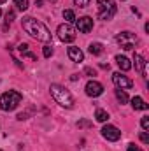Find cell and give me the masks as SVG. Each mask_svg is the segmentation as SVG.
Wrapping results in <instances>:
<instances>
[{"label": "cell", "instance_id": "23", "mask_svg": "<svg viewBox=\"0 0 149 151\" xmlns=\"http://www.w3.org/2000/svg\"><path fill=\"white\" fill-rule=\"evenodd\" d=\"M140 125H142L144 130H149V116H144V118L140 119Z\"/></svg>", "mask_w": 149, "mask_h": 151}, {"label": "cell", "instance_id": "2", "mask_svg": "<svg viewBox=\"0 0 149 151\" xmlns=\"http://www.w3.org/2000/svg\"><path fill=\"white\" fill-rule=\"evenodd\" d=\"M49 90H51L53 99H54L62 107H67V109H72V107H74V97L70 95L69 90H65V88L60 86V84H51Z\"/></svg>", "mask_w": 149, "mask_h": 151}, {"label": "cell", "instance_id": "20", "mask_svg": "<svg viewBox=\"0 0 149 151\" xmlns=\"http://www.w3.org/2000/svg\"><path fill=\"white\" fill-rule=\"evenodd\" d=\"M77 127L79 128H90V127H93V123L88 119H81V121H77Z\"/></svg>", "mask_w": 149, "mask_h": 151}, {"label": "cell", "instance_id": "18", "mask_svg": "<svg viewBox=\"0 0 149 151\" xmlns=\"http://www.w3.org/2000/svg\"><path fill=\"white\" fill-rule=\"evenodd\" d=\"M63 18H65V21H67V23H72V21H75V14H74V11H70V9L63 11Z\"/></svg>", "mask_w": 149, "mask_h": 151}, {"label": "cell", "instance_id": "19", "mask_svg": "<svg viewBox=\"0 0 149 151\" xmlns=\"http://www.w3.org/2000/svg\"><path fill=\"white\" fill-rule=\"evenodd\" d=\"M14 5H16L19 11H27V9H28V0H14Z\"/></svg>", "mask_w": 149, "mask_h": 151}, {"label": "cell", "instance_id": "17", "mask_svg": "<svg viewBox=\"0 0 149 151\" xmlns=\"http://www.w3.org/2000/svg\"><path fill=\"white\" fill-rule=\"evenodd\" d=\"M116 97H117V100H119L121 104H126V102H128V95H126L125 90H119V88H117V90H116Z\"/></svg>", "mask_w": 149, "mask_h": 151}, {"label": "cell", "instance_id": "28", "mask_svg": "<svg viewBox=\"0 0 149 151\" xmlns=\"http://www.w3.org/2000/svg\"><path fill=\"white\" fill-rule=\"evenodd\" d=\"M126 151H142L139 146H135V144H128V150Z\"/></svg>", "mask_w": 149, "mask_h": 151}, {"label": "cell", "instance_id": "31", "mask_svg": "<svg viewBox=\"0 0 149 151\" xmlns=\"http://www.w3.org/2000/svg\"><path fill=\"white\" fill-rule=\"evenodd\" d=\"M35 4H37V7H40L42 5V0H35Z\"/></svg>", "mask_w": 149, "mask_h": 151}, {"label": "cell", "instance_id": "15", "mask_svg": "<svg viewBox=\"0 0 149 151\" xmlns=\"http://www.w3.org/2000/svg\"><path fill=\"white\" fill-rule=\"evenodd\" d=\"M102 51H104V46L100 42H91L90 44V53L91 55H102Z\"/></svg>", "mask_w": 149, "mask_h": 151}, {"label": "cell", "instance_id": "14", "mask_svg": "<svg viewBox=\"0 0 149 151\" xmlns=\"http://www.w3.org/2000/svg\"><path fill=\"white\" fill-rule=\"evenodd\" d=\"M132 107H133L135 111H146L149 106L140 99V97H133V99H132Z\"/></svg>", "mask_w": 149, "mask_h": 151}, {"label": "cell", "instance_id": "33", "mask_svg": "<svg viewBox=\"0 0 149 151\" xmlns=\"http://www.w3.org/2000/svg\"><path fill=\"white\" fill-rule=\"evenodd\" d=\"M0 16H2V9H0Z\"/></svg>", "mask_w": 149, "mask_h": 151}, {"label": "cell", "instance_id": "35", "mask_svg": "<svg viewBox=\"0 0 149 151\" xmlns=\"http://www.w3.org/2000/svg\"><path fill=\"white\" fill-rule=\"evenodd\" d=\"M0 151H2V150H0Z\"/></svg>", "mask_w": 149, "mask_h": 151}, {"label": "cell", "instance_id": "12", "mask_svg": "<svg viewBox=\"0 0 149 151\" xmlns=\"http://www.w3.org/2000/svg\"><path fill=\"white\" fill-rule=\"evenodd\" d=\"M69 58L72 60V62H82L84 60V53L79 49V47H75V46H72V47H69Z\"/></svg>", "mask_w": 149, "mask_h": 151}, {"label": "cell", "instance_id": "21", "mask_svg": "<svg viewBox=\"0 0 149 151\" xmlns=\"http://www.w3.org/2000/svg\"><path fill=\"white\" fill-rule=\"evenodd\" d=\"M42 53H44V56H46V58H49V56L53 55V47H51V46L47 44V46H44V49H42Z\"/></svg>", "mask_w": 149, "mask_h": 151}, {"label": "cell", "instance_id": "9", "mask_svg": "<svg viewBox=\"0 0 149 151\" xmlns=\"http://www.w3.org/2000/svg\"><path fill=\"white\" fill-rule=\"evenodd\" d=\"M75 27H77V30L81 34H90L93 30V19L90 16H82V18H79L75 21Z\"/></svg>", "mask_w": 149, "mask_h": 151}, {"label": "cell", "instance_id": "6", "mask_svg": "<svg viewBox=\"0 0 149 151\" xmlns=\"http://www.w3.org/2000/svg\"><path fill=\"white\" fill-rule=\"evenodd\" d=\"M116 40H117V44H119L123 49L130 51V49L137 44V35L132 34V32H121V34H117Z\"/></svg>", "mask_w": 149, "mask_h": 151}, {"label": "cell", "instance_id": "32", "mask_svg": "<svg viewBox=\"0 0 149 151\" xmlns=\"http://www.w3.org/2000/svg\"><path fill=\"white\" fill-rule=\"evenodd\" d=\"M5 2H7V0H0V4H5Z\"/></svg>", "mask_w": 149, "mask_h": 151}, {"label": "cell", "instance_id": "30", "mask_svg": "<svg viewBox=\"0 0 149 151\" xmlns=\"http://www.w3.org/2000/svg\"><path fill=\"white\" fill-rule=\"evenodd\" d=\"M70 79H72V81H77V79H79V76H77V74H72V76H70Z\"/></svg>", "mask_w": 149, "mask_h": 151}, {"label": "cell", "instance_id": "22", "mask_svg": "<svg viewBox=\"0 0 149 151\" xmlns=\"http://www.w3.org/2000/svg\"><path fill=\"white\" fill-rule=\"evenodd\" d=\"M90 2H91V0H74V4L77 5V7H88Z\"/></svg>", "mask_w": 149, "mask_h": 151}, {"label": "cell", "instance_id": "5", "mask_svg": "<svg viewBox=\"0 0 149 151\" xmlns=\"http://www.w3.org/2000/svg\"><path fill=\"white\" fill-rule=\"evenodd\" d=\"M56 34H58V37H60L62 42H74L75 40V28L70 25V23L60 25L58 30H56Z\"/></svg>", "mask_w": 149, "mask_h": 151}, {"label": "cell", "instance_id": "29", "mask_svg": "<svg viewBox=\"0 0 149 151\" xmlns=\"http://www.w3.org/2000/svg\"><path fill=\"white\" fill-rule=\"evenodd\" d=\"M23 55H25L27 58H30V60H37V56H35L34 53H30V51H27V53H23Z\"/></svg>", "mask_w": 149, "mask_h": 151}, {"label": "cell", "instance_id": "3", "mask_svg": "<svg viewBox=\"0 0 149 151\" xmlns=\"http://www.w3.org/2000/svg\"><path fill=\"white\" fill-rule=\"evenodd\" d=\"M23 100V95L16 90H9L0 97V109L2 111H14Z\"/></svg>", "mask_w": 149, "mask_h": 151}, {"label": "cell", "instance_id": "8", "mask_svg": "<svg viewBox=\"0 0 149 151\" xmlns=\"http://www.w3.org/2000/svg\"><path fill=\"white\" fill-rule=\"evenodd\" d=\"M112 83H114L119 90H128V88H132V86H133L132 79H130V77H126V76H123L121 72H114V74H112Z\"/></svg>", "mask_w": 149, "mask_h": 151}, {"label": "cell", "instance_id": "26", "mask_svg": "<svg viewBox=\"0 0 149 151\" xmlns=\"http://www.w3.org/2000/svg\"><path fill=\"white\" fill-rule=\"evenodd\" d=\"M140 141H142V142H146V144L149 142V135H148V132H140Z\"/></svg>", "mask_w": 149, "mask_h": 151}, {"label": "cell", "instance_id": "4", "mask_svg": "<svg viewBox=\"0 0 149 151\" xmlns=\"http://www.w3.org/2000/svg\"><path fill=\"white\" fill-rule=\"evenodd\" d=\"M97 5H98V18L104 21L112 19L117 11V5L114 4V0H97Z\"/></svg>", "mask_w": 149, "mask_h": 151}, {"label": "cell", "instance_id": "1", "mask_svg": "<svg viewBox=\"0 0 149 151\" xmlns=\"http://www.w3.org/2000/svg\"><path fill=\"white\" fill-rule=\"evenodd\" d=\"M21 25H23V30H25L32 39H35L39 42H49V40H51V32L47 30V27H46L44 23L37 21L35 18L27 16V18H23Z\"/></svg>", "mask_w": 149, "mask_h": 151}, {"label": "cell", "instance_id": "24", "mask_svg": "<svg viewBox=\"0 0 149 151\" xmlns=\"http://www.w3.org/2000/svg\"><path fill=\"white\" fill-rule=\"evenodd\" d=\"M5 21H7V23H12V21H14V11H9V12L5 14Z\"/></svg>", "mask_w": 149, "mask_h": 151}, {"label": "cell", "instance_id": "7", "mask_svg": "<svg viewBox=\"0 0 149 151\" xmlns=\"http://www.w3.org/2000/svg\"><path fill=\"white\" fill-rule=\"evenodd\" d=\"M102 135H104V139H107L111 142H116V141L121 139V130L117 127H114V125H105L102 128Z\"/></svg>", "mask_w": 149, "mask_h": 151}, {"label": "cell", "instance_id": "25", "mask_svg": "<svg viewBox=\"0 0 149 151\" xmlns=\"http://www.w3.org/2000/svg\"><path fill=\"white\" fill-rule=\"evenodd\" d=\"M28 47H30V46H28L27 42H23V44H19V46H18V51H19V53H27V51H28Z\"/></svg>", "mask_w": 149, "mask_h": 151}, {"label": "cell", "instance_id": "13", "mask_svg": "<svg viewBox=\"0 0 149 151\" xmlns=\"http://www.w3.org/2000/svg\"><path fill=\"white\" fill-rule=\"evenodd\" d=\"M116 63H117V65H119V69H121V70H125V72L132 69V63H130V60H128L126 56L117 55V56H116Z\"/></svg>", "mask_w": 149, "mask_h": 151}, {"label": "cell", "instance_id": "11", "mask_svg": "<svg viewBox=\"0 0 149 151\" xmlns=\"http://www.w3.org/2000/svg\"><path fill=\"white\" fill-rule=\"evenodd\" d=\"M133 62H135V69H137V72L146 77V60L142 58V55L135 53V55H133Z\"/></svg>", "mask_w": 149, "mask_h": 151}, {"label": "cell", "instance_id": "10", "mask_svg": "<svg viewBox=\"0 0 149 151\" xmlns=\"http://www.w3.org/2000/svg\"><path fill=\"white\" fill-rule=\"evenodd\" d=\"M102 93H104V86H102L98 81L93 79V81H90V83L86 84V95H88V97H93V99H95V97H100Z\"/></svg>", "mask_w": 149, "mask_h": 151}, {"label": "cell", "instance_id": "34", "mask_svg": "<svg viewBox=\"0 0 149 151\" xmlns=\"http://www.w3.org/2000/svg\"><path fill=\"white\" fill-rule=\"evenodd\" d=\"M51 2H56V0H51Z\"/></svg>", "mask_w": 149, "mask_h": 151}, {"label": "cell", "instance_id": "27", "mask_svg": "<svg viewBox=\"0 0 149 151\" xmlns=\"http://www.w3.org/2000/svg\"><path fill=\"white\" fill-rule=\"evenodd\" d=\"M84 74H88V76H97V70H95V69H91V67H86V69H84Z\"/></svg>", "mask_w": 149, "mask_h": 151}, {"label": "cell", "instance_id": "16", "mask_svg": "<svg viewBox=\"0 0 149 151\" xmlns=\"http://www.w3.org/2000/svg\"><path fill=\"white\" fill-rule=\"evenodd\" d=\"M95 118H97V121L105 123V121L109 119V114H107V111H104V109H97V111H95Z\"/></svg>", "mask_w": 149, "mask_h": 151}]
</instances>
